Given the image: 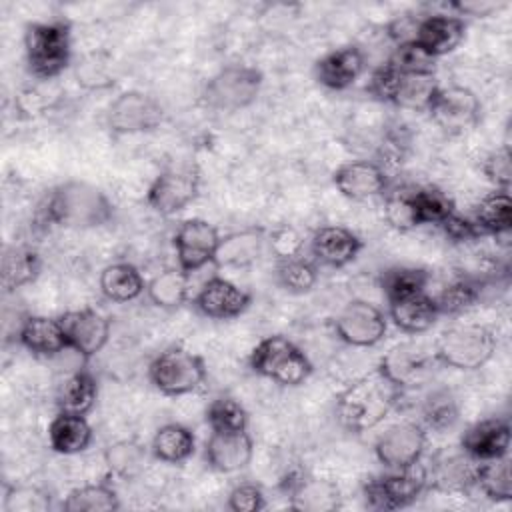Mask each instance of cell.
Returning a JSON list of instances; mask_svg holds the SVG:
<instances>
[{
	"instance_id": "1",
	"label": "cell",
	"mask_w": 512,
	"mask_h": 512,
	"mask_svg": "<svg viewBox=\"0 0 512 512\" xmlns=\"http://www.w3.org/2000/svg\"><path fill=\"white\" fill-rule=\"evenodd\" d=\"M402 390L378 368L348 384L336 398L338 422L354 434L376 428L396 406Z\"/></svg>"
},
{
	"instance_id": "2",
	"label": "cell",
	"mask_w": 512,
	"mask_h": 512,
	"mask_svg": "<svg viewBox=\"0 0 512 512\" xmlns=\"http://www.w3.org/2000/svg\"><path fill=\"white\" fill-rule=\"evenodd\" d=\"M46 220L64 228H98L112 220L114 204L102 188L84 180H66L50 190Z\"/></svg>"
},
{
	"instance_id": "3",
	"label": "cell",
	"mask_w": 512,
	"mask_h": 512,
	"mask_svg": "<svg viewBox=\"0 0 512 512\" xmlns=\"http://www.w3.org/2000/svg\"><path fill=\"white\" fill-rule=\"evenodd\" d=\"M28 70L42 80L62 74L72 58V32L64 20L32 22L24 32Z\"/></svg>"
},
{
	"instance_id": "4",
	"label": "cell",
	"mask_w": 512,
	"mask_h": 512,
	"mask_svg": "<svg viewBox=\"0 0 512 512\" xmlns=\"http://www.w3.org/2000/svg\"><path fill=\"white\" fill-rule=\"evenodd\" d=\"M496 336L484 324H454L446 328L434 346V358L454 370H478L492 360Z\"/></svg>"
},
{
	"instance_id": "5",
	"label": "cell",
	"mask_w": 512,
	"mask_h": 512,
	"mask_svg": "<svg viewBox=\"0 0 512 512\" xmlns=\"http://www.w3.org/2000/svg\"><path fill=\"white\" fill-rule=\"evenodd\" d=\"M252 372L280 386H298L312 374V362L306 352L282 334L262 338L250 352Z\"/></svg>"
},
{
	"instance_id": "6",
	"label": "cell",
	"mask_w": 512,
	"mask_h": 512,
	"mask_svg": "<svg viewBox=\"0 0 512 512\" xmlns=\"http://www.w3.org/2000/svg\"><path fill=\"white\" fill-rule=\"evenodd\" d=\"M264 76L250 64H228L208 78L202 100L216 112H238L256 102Z\"/></svg>"
},
{
	"instance_id": "7",
	"label": "cell",
	"mask_w": 512,
	"mask_h": 512,
	"mask_svg": "<svg viewBox=\"0 0 512 512\" xmlns=\"http://www.w3.org/2000/svg\"><path fill=\"white\" fill-rule=\"evenodd\" d=\"M206 374L204 360L182 346L164 348L148 366L152 386L164 396H184L198 390Z\"/></svg>"
},
{
	"instance_id": "8",
	"label": "cell",
	"mask_w": 512,
	"mask_h": 512,
	"mask_svg": "<svg viewBox=\"0 0 512 512\" xmlns=\"http://www.w3.org/2000/svg\"><path fill=\"white\" fill-rule=\"evenodd\" d=\"M428 488L426 464L416 462L406 468L370 478L364 484V500L374 510H398L418 500Z\"/></svg>"
},
{
	"instance_id": "9",
	"label": "cell",
	"mask_w": 512,
	"mask_h": 512,
	"mask_svg": "<svg viewBox=\"0 0 512 512\" xmlns=\"http://www.w3.org/2000/svg\"><path fill=\"white\" fill-rule=\"evenodd\" d=\"M164 120V110L160 102L140 90H126L118 94L108 110L106 124L112 134H142L156 130Z\"/></svg>"
},
{
	"instance_id": "10",
	"label": "cell",
	"mask_w": 512,
	"mask_h": 512,
	"mask_svg": "<svg viewBox=\"0 0 512 512\" xmlns=\"http://www.w3.org/2000/svg\"><path fill=\"white\" fill-rule=\"evenodd\" d=\"M482 104L466 86H440L428 114L432 122L450 136L464 134L480 120Z\"/></svg>"
},
{
	"instance_id": "11",
	"label": "cell",
	"mask_w": 512,
	"mask_h": 512,
	"mask_svg": "<svg viewBox=\"0 0 512 512\" xmlns=\"http://www.w3.org/2000/svg\"><path fill=\"white\" fill-rule=\"evenodd\" d=\"M334 330L342 342L354 348H370L384 340L388 316L372 302L350 300L334 318Z\"/></svg>"
},
{
	"instance_id": "12",
	"label": "cell",
	"mask_w": 512,
	"mask_h": 512,
	"mask_svg": "<svg viewBox=\"0 0 512 512\" xmlns=\"http://www.w3.org/2000/svg\"><path fill=\"white\" fill-rule=\"evenodd\" d=\"M220 238L222 236L218 228L204 218L182 220L174 232L178 266L190 274L204 268L206 264H212Z\"/></svg>"
},
{
	"instance_id": "13",
	"label": "cell",
	"mask_w": 512,
	"mask_h": 512,
	"mask_svg": "<svg viewBox=\"0 0 512 512\" xmlns=\"http://www.w3.org/2000/svg\"><path fill=\"white\" fill-rule=\"evenodd\" d=\"M200 190V178L192 168H168L146 190L148 206L160 216H172L192 204Z\"/></svg>"
},
{
	"instance_id": "14",
	"label": "cell",
	"mask_w": 512,
	"mask_h": 512,
	"mask_svg": "<svg viewBox=\"0 0 512 512\" xmlns=\"http://www.w3.org/2000/svg\"><path fill=\"white\" fill-rule=\"evenodd\" d=\"M426 450V428L418 422H398L386 428L374 442V454L388 470L412 466Z\"/></svg>"
},
{
	"instance_id": "15",
	"label": "cell",
	"mask_w": 512,
	"mask_h": 512,
	"mask_svg": "<svg viewBox=\"0 0 512 512\" xmlns=\"http://www.w3.org/2000/svg\"><path fill=\"white\" fill-rule=\"evenodd\" d=\"M60 318L66 344L82 358L96 356L110 338V320L96 308L68 310Z\"/></svg>"
},
{
	"instance_id": "16",
	"label": "cell",
	"mask_w": 512,
	"mask_h": 512,
	"mask_svg": "<svg viewBox=\"0 0 512 512\" xmlns=\"http://www.w3.org/2000/svg\"><path fill=\"white\" fill-rule=\"evenodd\" d=\"M252 296L222 276L208 278L194 298L198 312L210 320H232L248 310Z\"/></svg>"
},
{
	"instance_id": "17",
	"label": "cell",
	"mask_w": 512,
	"mask_h": 512,
	"mask_svg": "<svg viewBox=\"0 0 512 512\" xmlns=\"http://www.w3.org/2000/svg\"><path fill=\"white\" fill-rule=\"evenodd\" d=\"M476 464L462 450H444L426 466L428 488L442 494H466L474 486Z\"/></svg>"
},
{
	"instance_id": "18",
	"label": "cell",
	"mask_w": 512,
	"mask_h": 512,
	"mask_svg": "<svg viewBox=\"0 0 512 512\" xmlns=\"http://www.w3.org/2000/svg\"><path fill=\"white\" fill-rule=\"evenodd\" d=\"M510 422L506 418H484L468 426L460 438V450L474 462H488L508 454Z\"/></svg>"
},
{
	"instance_id": "19",
	"label": "cell",
	"mask_w": 512,
	"mask_h": 512,
	"mask_svg": "<svg viewBox=\"0 0 512 512\" xmlns=\"http://www.w3.org/2000/svg\"><path fill=\"white\" fill-rule=\"evenodd\" d=\"M252 452L254 444L248 430H210L204 444V458L208 466L222 474H232L246 468L252 460Z\"/></svg>"
},
{
	"instance_id": "20",
	"label": "cell",
	"mask_w": 512,
	"mask_h": 512,
	"mask_svg": "<svg viewBox=\"0 0 512 512\" xmlns=\"http://www.w3.org/2000/svg\"><path fill=\"white\" fill-rule=\"evenodd\" d=\"M332 182L348 200H366L388 190L386 170L374 160H352L342 164L334 172Z\"/></svg>"
},
{
	"instance_id": "21",
	"label": "cell",
	"mask_w": 512,
	"mask_h": 512,
	"mask_svg": "<svg viewBox=\"0 0 512 512\" xmlns=\"http://www.w3.org/2000/svg\"><path fill=\"white\" fill-rule=\"evenodd\" d=\"M366 68L364 52L358 46H340L314 64V78L328 90L350 88Z\"/></svg>"
},
{
	"instance_id": "22",
	"label": "cell",
	"mask_w": 512,
	"mask_h": 512,
	"mask_svg": "<svg viewBox=\"0 0 512 512\" xmlns=\"http://www.w3.org/2000/svg\"><path fill=\"white\" fill-rule=\"evenodd\" d=\"M284 492L290 498V508L294 510L332 512L340 508V490L326 478L290 474V480H284Z\"/></svg>"
},
{
	"instance_id": "23",
	"label": "cell",
	"mask_w": 512,
	"mask_h": 512,
	"mask_svg": "<svg viewBox=\"0 0 512 512\" xmlns=\"http://www.w3.org/2000/svg\"><path fill=\"white\" fill-rule=\"evenodd\" d=\"M362 250V240L344 226H322L312 234V260L328 268H344L356 260Z\"/></svg>"
},
{
	"instance_id": "24",
	"label": "cell",
	"mask_w": 512,
	"mask_h": 512,
	"mask_svg": "<svg viewBox=\"0 0 512 512\" xmlns=\"http://www.w3.org/2000/svg\"><path fill=\"white\" fill-rule=\"evenodd\" d=\"M464 34H466L464 18L456 14H432V16L420 18L414 42H418L432 58H440L456 50L464 40Z\"/></svg>"
},
{
	"instance_id": "25",
	"label": "cell",
	"mask_w": 512,
	"mask_h": 512,
	"mask_svg": "<svg viewBox=\"0 0 512 512\" xmlns=\"http://www.w3.org/2000/svg\"><path fill=\"white\" fill-rule=\"evenodd\" d=\"M428 362L430 358L420 346H416L414 342H400L380 358L376 368L400 390H404L416 386L424 378Z\"/></svg>"
},
{
	"instance_id": "26",
	"label": "cell",
	"mask_w": 512,
	"mask_h": 512,
	"mask_svg": "<svg viewBox=\"0 0 512 512\" xmlns=\"http://www.w3.org/2000/svg\"><path fill=\"white\" fill-rule=\"evenodd\" d=\"M266 244V234L262 228H244L230 232L220 238L214 262L218 268H248L252 266Z\"/></svg>"
},
{
	"instance_id": "27",
	"label": "cell",
	"mask_w": 512,
	"mask_h": 512,
	"mask_svg": "<svg viewBox=\"0 0 512 512\" xmlns=\"http://www.w3.org/2000/svg\"><path fill=\"white\" fill-rule=\"evenodd\" d=\"M440 84L434 72H400L390 92L388 104L410 112H428Z\"/></svg>"
},
{
	"instance_id": "28",
	"label": "cell",
	"mask_w": 512,
	"mask_h": 512,
	"mask_svg": "<svg viewBox=\"0 0 512 512\" xmlns=\"http://www.w3.org/2000/svg\"><path fill=\"white\" fill-rule=\"evenodd\" d=\"M440 310L434 296L422 292L388 302V318L404 334H422L434 326Z\"/></svg>"
},
{
	"instance_id": "29",
	"label": "cell",
	"mask_w": 512,
	"mask_h": 512,
	"mask_svg": "<svg viewBox=\"0 0 512 512\" xmlns=\"http://www.w3.org/2000/svg\"><path fill=\"white\" fill-rule=\"evenodd\" d=\"M20 344L36 356H56L68 348L60 318L28 316L18 330Z\"/></svg>"
},
{
	"instance_id": "30",
	"label": "cell",
	"mask_w": 512,
	"mask_h": 512,
	"mask_svg": "<svg viewBox=\"0 0 512 512\" xmlns=\"http://www.w3.org/2000/svg\"><path fill=\"white\" fill-rule=\"evenodd\" d=\"M90 442L92 426L82 414L58 412L48 424V444L58 454H80L90 446Z\"/></svg>"
},
{
	"instance_id": "31",
	"label": "cell",
	"mask_w": 512,
	"mask_h": 512,
	"mask_svg": "<svg viewBox=\"0 0 512 512\" xmlns=\"http://www.w3.org/2000/svg\"><path fill=\"white\" fill-rule=\"evenodd\" d=\"M196 450V436L194 432L180 424L168 422L154 432L150 452L156 460L164 464H180L188 460Z\"/></svg>"
},
{
	"instance_id": "32",
	"label": "cell",
	"mask_w": 512,
	"mask_h": 512,
	"mask_svg": "<svg viewBox=\"0 0 512 512\" xmlns=\"http://www.w3.org/2000/svg\"><path fill=\"white\" fill-rule=\"evenodd\" d=\"M472 222L482 236H502L512 228V202L508 190L494 188L474 208Z\"/></svg>"
},
{
	"instance_id": "33",
	"label": "cell",
	"mask_w": 512,
	"mask_h": 512,
	"mask_svg": "<svg viewBox=\"0 0 512 512\" xmlns=\"http://www.w3.org/2000/svg\"><path fill=\"white\" fill-rule=\"evenodd\" d=\"M100 290L104 298L110 302H132L136 300L142 292H146V282L140 274V270L130 264V262H114L108 264L100 272Z\"/></svg>"
},
{
	"instance_id": "34",
	"label": "cell",
	"mask_w": 512,
	"mask_h": 512,
	"mask_svg": "<svg viewBox=\"0 0 512 512\" xmlns=\"http://www.w3.org/2000/svg\"><path fill=\"white\" fill-rule=\"evenodd\" d=\"M190 274L180 266L164 268L146 282L148 300L162 310H176L188 300Z\"/></svg>"
},
{
	"instance_id": "35",
	"label": "cell",
	"mask_w": 512,
	"mask_h": 512,
	"mask_svg": "<svg viewBox=\"0 0 512 512\" xmlns=\"http://www.w3.org/2000/svg\"><path fill=\"white\" fill-rule=\"evenodd\" d=\"M42 270L40 254L26 246H10L2 256V288L4 292H14L38 278Z\"/></svg>"
},
{
	"instance_id": "36",
	"label": "cell",
	"mask_w": 512,
	"mask_h": 512,
	"mask_svg": "<svg viewBox=\"0 0 512 512\" xmlns=\"http://www.w3.org/2000/svg\"><path fill=\"white\" fill-rule=\"evenodd\" d=\"M148 462V450L138 440L126 438L110 444L104 450V464L110 476L120 480L138 478Z\"/></svg>"
},
{
	"instance_id": "37",
	"label": "cell",
	"mask_w": 512,
	"mask_h": 512,
	"mask_svg": "<svg viewBox=\"0 0 512 512\" xmlns=\"http://www.w3.org/2000/svg\"><path fill=\"white\" fill-rule=\"evenodd\" d=\"M62 508L66 512H114L120 510V500L116 490L102 480L70 490Z\"/></svg>"
},
{
	"instance_id": "38",
	"label": "cell",
	"mask_w": 512,
	"mask_h": 512,
	"mask_svg": "<svg viewBox=\"0 0 512 512\" xmlns=\"http://www.w3.org/2000/svg\"><path fill=\"white\" fill-rule=\"evenodd\" d=\"M98 398V382L88 370L74 372L58 394V412L86 416Z\"/></svg>"
},
{
	"instance_id": "39",
	"label": "cell",
	"mask_w": 512,
	"mask_h": 512,
	"mask_svg": "<svg viewBox=\"0 0 512 512\" xmlns=\"http://www.w3.org/2000/svg\"><path fill=\"white\" fill-rule=\"evenodd\" d=\"M430 282V272L416 266H390L380 274V288L386 302L408 298L426 292Z\"/></svg>"
},
{
	"instance_id": "40",
	"label": "cell",
	"mask_w": 512,
	"mask_h": 512,
	"mask_svg": "<svg viewBox=\"0 0 512 512\" xmlns=\"http://www.w3.org/2000/svg\"><path fill=\"white\" fill-rule=\"evenodd\" d=\"M410 200L414 206L418 226H422V224L440 226L446 218H450L456 212V204L448 196V192H444L436 186L410 188Z\"/></svg>"
},
{
	"instance_id": "41",
	"label": "cell",
	"mask_w": 512,
	"mask_h": 512,
	"mask_svg": "<svg viewBox=\"0 0 512 512\" xmlns=\"http://www.w3.org/2000/svg\"><path fill=\"white\" fill-rule=\"evenodd\" d=\"M474 486L492 500V502H508L512 498V476H510V458L508 454L496 460L478 462Z\"/></svg>"
},
{
	"instance_id": "42",
	"label": "cell",
	"mask_w": 512,
	"mask_h": 512,
	"mask_svg": "<svg viewBox=\"0 0 512 512\" xmlns=\"http://www.w3.org/2000/svg\"><path fill=\"white\" fill-rule=\"evenodd\" d=\"M276 282L290 294H306L318 282L316 262L304 258V254L276 260Z\"/></svg>"
},
{
	"instance_id": "43",
	"label": "cell",
	"mask_w": 512,
	"mask_h": 512,
	"mask_svg": "<svg viewBox=\"0 0 512 512\" xmlns=\"http://www.w3.org/2000/svg\"><path fill=\"white\" fill-rule=\"evenodd\" d=\"M482 296V282L472 276H460L446 284L438 296H434L436 306L442 314L456 316L468 308H472Z\"/></svg>"
},
{
	"instance_id": "44",
	"label": "cell",
	"mask_w": 512,
	"mask_h": 512,
	"mask_svg": "<svg viewBox=\"0 0 512 512\" xmlns=\"http://www.w3.org/2000/svg\"><path fill=\"white\" fill-rule=\"evenodd\" d=\"M206 424L210 430L218 432H230V430H246L248 428V412L244 406L230 398V396H218L214 398L206 408Z\"/></svg>"
},
{
	"instance_id": "45",
	"label": "cell",
	"mask_w": 512,
	"mask_h": 512,
	"mask_svg": "<svg viewBox=\"0 0 512 512\" xmlns=\"http://www.w3.org/2000/svg\"><path fill=\"white\" fill-rule=\"evenodd\" d=\"M76 82L86 90H104L114 84L112 60L102 52L86 54L74 68Z\"/></svg>"
},
{
	"instance_id": "46",
	"label": "cell",
	"mask_w": 512,
	"mask_h": 512,
	"mask_svg": "<svg viewBox=\"0 0 512 512\" xmlns=\"http://www.w3.org/2000/svg\"><path fill=\"white\" fill-rule=\"evenodd\" d=\"M422 420L432 430H448L458 420V404L454 396L446 390L432 392L422 406Z\"/></svg>"
},
{
	"instance_id": "47",
	"label": "cell",
	"mask_w": 512,
	"mask_h": 512,
	"mask_svg": "<svg viewBox=\"0 0 512 512\" xmlns=\"http://www.w3.org/2000/svg\"><path fill=\"white\" fill-rule=\"evenodd\" d=\"M384 218L392 228H396L400 232H406V230H412V228L418 226L414 206H412V200H410V188L390 190L386 194Z\"/></svg>"
},
{
	"instance_id": "48",
	"label": "cell",
	"mask_w": 512,
	"mask_h": 512,
	"mask_svg": "<svg viewBox=\"0 0 512 512\" xmlns=\"http://www.w3.org/2000/svg\"><path fill=\"white\" fill-rule=\"evenodd\" d=\"M388 62L400 72H434L436 58H432L418 42L412 40L398 44Z\"/></svg>"
},
{
	"instance_id": "49",
	"label": "cell",
	"mask_w": 512,
	"mask_h": 512,
	"mask_svg": "<svg viewBox=\"0 0 512 512\" xmlns=\"http://www.w3.org/2000/svg\"><path fill=\"white\" fill-rule=\"evenodd\" d=\"M48 508V496L36 486H10L4 494V512H36Z\"/></svg>"
},
{
	"instance_id": "50",
	"label": "cell",
	"mask_w": 512,
	"mask_h": 512,
	"mask_svg": "<svg viewBox=\"0 0 512 512\" xmlns=\"http://www.w3.org/2000/svg\"><path fill=\"white\" fill-rule=\"evenodd\" d=\"M484 176L500 190H510L512 182V160L508 146H502L494 152H490L482 162Z\"/></svg>"
},
{
	"instance_id": "51",
	"label": "cell",
	"mask_w": 512,
	"mask_h": 512,
	"mask_svg": "<svg viewBox=\"0 0 512 512\" xmlns=\"http://www.w3.org/2000/svg\"><path fill=\"white\" fill-rule=\"evenodd\" d=\"M226 506L232 512H258L266 508V498L258 484L242 482L230 490Z\"/></svg>"
},
{
	"instance_id": "52",
	"label": "cell",
	"mask_w": 512,
	"mask_h": 512,
	"mask_svg": "<svg viewBox=\"0 0 512 512\" xmlns=\"http://www.w3.org/2000/svg\"><path fill=\"white\" fill-rule=\"evenodd\" d=\"M266 242H268L272 254L276 256V260L298 256V254H302V246H304L300 232L288 224L272 230L270 236L266 238Z\"/></svg>"
},
{
	"instance_id": "53",
	"label": "cell",
	"mask_w": 512,
	"mask_h": 512,
	"mask_svg": "<svg viewBox=\"0 0 512 512\" xmlns=\"http://www.w3.org/2000/svg\"><path fill=\"white\" fill-rule=\"evenodd\" d=\"M440 228L446 232L448 238L456 240V242H466V240H474L480 238V230L476 228V224L472 222V218H464L458 212H454L450 218H446Z\"/></svg>"
},
{
	"instance_id": "54",
	"label": "cell",
	"mask_w": 512,
	"mask_h": 512,
	"mask_svg": "<svg viewBox=\"0 0 512 512\" xmlns=\"http://www.w3.org/2000/svg\"><path fill=\"white\" fill-rule=\"evenodd\" d=\"M504 2H494V0H460L452 2L450 8L456 10V16H474V18H486L500 10Z\"/></svg>"
},
{
	"instance_id": "55",
	"label": "cell",
	"mask_w": 512,
	"mask_h": 512,
	"mask_svg": "<svg viewBox=\"0 0 512 512\" xmlns=\"http://www.w3.org/2000/svg\"><path fill=\"white\" fill-rule=\"evenodd\" d=\"M416 18L412 16H398L388 24V36L394 40V44H404V42H412L416 38V28H418Z\"/></svg>"
}]
</instances>
